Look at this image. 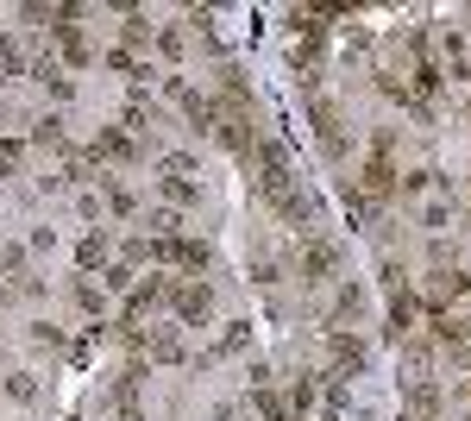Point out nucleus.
I'll return each mask as SVG.
<instances>
[{"mask_svg":"<svg viewBox=\"0 0 471 421\" xmlns=\"http://www.w3.org/2000/svg\"><path fill=\"white\" fill-rule=\"evenodd\" d=\"M409 327H415V296H409V290H396V296H390V333L402 339Z\"/></svg>","mask_w":471,"mask_h":421,"instance_id":"obj_5","label":"nucleus"},{"mask_svg":"<svg viewBox=\"0 0 471 421\" xmlns=\"http://www.w3.org/2000/svg\"><path fill=\"white\" fill-rule=\"evenodd\" d=\"M409 409L415 415H440V384H415L409 390Z\"/></svg>","mask_w":471,"mask_h":421,"instance_id":"obj_8","label":"nucleus"},{"mask_svg":"<svg viewBox=\"0 0 471 421\" xmlns=\"http://www.w3.org/2000/svg\"><path fill=\"white\" fill-rule=\"evenodd\" d=\"M327 353H333V365H340V371H365V346L346 339V333H333V339H327Z\"/></svg>","mask_w":471,"mask_h":421,"instance_id":"obj_3","label":"nucleus"},{"mask_svg":"<svg viewBox=\"0 0 471 421\" xmlns=\"http://www.w3.org/2000/svg\"><path fill=\"white\" fill-rule=\"evenodd\" d=\"M359 315H365V290H359V284H346V290H340V302H333V321H359Z\"/></svg>","mask_w":471,"mask_h":421,"instance_id":"obj_6","label":"nucleus"},{"mask_svg":"<svg viewBox=\"0 0 471 421\" xmlns=\"http://www.w3.org/2000/svg\"><path fill=\"white\" fill-rule=\"evenodd\" d=\"M333 264H340V252H333L327 239H308V252H302V284H327Z\"/></svg>","mask_w":471,"mask_h":421,"instance_id":"obj_2","label":"nucleus"},{"mask_svg":"<svg viewBox=\"0 0 471 421\" xmlns=\"http://www.w3.org/2000/svg\"><path fill=\"white\" fill-rule=\"evenodd\" d=\"M158 51L164 57H182V32H158Z\"/></svg>","mask_w":471,"mask_h":421,"instance_id":"obj_15","label":"nucleus"},{"mask_svg":"<svg viewBox=\"0 0 471 421\" xmlns=\"http://www.w3.org/2000/svg\"><path fill=\"white\" fill-rule=\"evenodd\" d=\"M7 390H13V396H19V402H32V396H38V384H32V378H26V371H13V378H7Z\"/></svg>","mask_w":471,"mask_h":421,"instance_id":"obj_13","label":"nucleus"},{"mask_svg":"<svg viewBox=\"0 0 471 421\" xmlns=\"http://www.w3.org/2000/svg\"><path fill=\"white\" fill-rule=\"evenodd\" d=\"M32 138H38V145H50V152H57V145H63V120H57V113H44V120L32 126Z\"/></svg>","mask_w":471,"mask_h":421,"instance_id":"obj_9","label":"nucleus"},{"mask_svg":"<svg viewBox=\"0 0 471 421\" xmlns=\"http://www.w3.org/2000/svg\"><path fill=\"white\" fill-rule=\"evenodd\" d=\"M76 264H82V270H95V264H107V239H101V233H89V239L76 246Z\"/></svg>","mask_w":471,"mask_h":421,"instance_id":"obj_7","label":"nucleus"},{"mask_svg":"<svg viewBox=\"0 0 471 421\" xmlns=\"http://www.w3.org/2000/svg\"><path fill=\"white\" fill-rule=\"evenodd\" d=\"M107 290H132V270L126 264H107Z\"/></svg>","mask_w":471,"mask_h":421,"instance_id":"obj_14","label":"nucleus"},{"mask_svg":"<svg viewBox=\"0 0 471 421\" xmlns=\"http://www.w3.org/2000/svg\"><path fill=\"white\" fill-rule=\"evenodd\" d=\"M258 415H264V421H296V415H290V409H283L271 390H258Z\"/></svg>","mask_w":471,"mask_h":421,"instance_id":"obj_11","label":"nucleus"},{"mask_svg":"<svg viewBox=\"0 0 471 421\" xmlns=\"http://www.w3.org/2000/svg\"><path fill=\"white\" fill-rule=\"evenodd\" d=\"M95 158H120V164H132V158H139V145H132L126 132H101V138H95Z\"/></svg>","mask_w":471,"mask_h":421,"instance_id":"obj_4","label":"nucleus"},{"mask_svg":"<svg viewBox=\"0 0 471 421\" xmlns=\"http://www.w3.org/2000/svg\"><path fill=\"white\" fill-rule=\"evenodd\" d=\"M164 195H170V201H182V207H189V201H201V189H195V183H182V176H164Z\"/></svg>","mask_w":471,"mask_h":421,"instance_id":"obj_10","label":"nucleus"},{"mask_svg":"<svg viewBox=\"0 0 471 421\" xmlns=\"http://www.w3.org/2000/svg\"><path fill=\"white\" fill-rule=\"evenodd\" d=\"M107 207H113V214H132V207H139V201H132V189H120V183H107Z\"/></svg>","mask_w":471,"mask_h":421,"instance_id":"obj_12","label":"nucleus"},{"mask_svg":"<svg viewBox=\"0 0 471 421\" xmlns=\"http://www.w3.org/2000/svg\"><path fill=\"white\" fill-rule=\"evenodd\" d=\"M170 302H176V315L189 327H208V315H214V290L208 284H182V290H170Z\"/></svg>","mask_w":471,"mask_h":421,"instance_id":"obj_1","label":"nucleus"}]
</instances>
